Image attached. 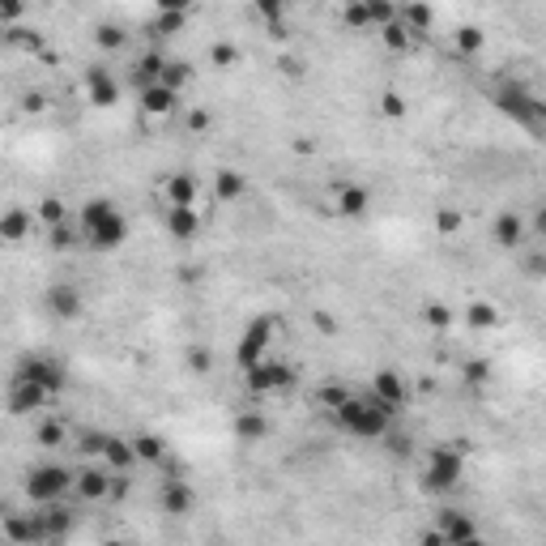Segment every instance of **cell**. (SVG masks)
Wrapping results in <instances>:
<instances>
[{
    "label": "cell",
    "instance_id": "1",
    "mask_svg": "<svg viewBox=\"0 0 546 546\" xmlns=\"http://www.w3.org/2000/svg\"><path fill=\"white\" fill-rule=\"evenodd\" d=\"M77 231H81V243H86L90 252H119L124 239H128V218L116 210V201L90 196V201L81 205Z\"/></svg>",
    "mask_w": 546,
    "mask_h": 546
},
{
    "label": "cell",
    "instance_id": "2",
    "mask_svg": "<svg viewBox=\"0 0 546 546\" xmlns=\"http://www.w3.org/2000/svg\"><path fill=\"white\" fill-rule=\"evenodd\" d=\"M329 414H333V423L346 431V435H355V440H384L388 423H393V410H384L372 393L367 397H346L342 405H333Z\"/></svg>",
    "mask_w": 546,
    "mask_h": 546
},
{
    "label": "cell",
    "instance_id": "3",
    "mask_svg": "<svg viewBox=\"0 0 546 546\" xmlns=\"http://www.w3.org/2000/svg\"><path fill=\"white\" fill-rule=\"evenodd\" d=\"M491 103H496L499 116L517 119V124H529V128L542 124V103H538V95L525 81H499L491 90Z\"/></svg>",
    "mask_w": 546,
    "mask_h": 546
},
{
    "label": "cell",
    "instance_id": "4",
    "mask_svg": "<svg viewBox=\"0 0 546 546\" xmlns=\"http://www.w3.org/2000/svg\"><path fill=\"white\" fill-rule=\"evenodd\" d=\"M26 499L30 504H56V499H65L73 491V470L69 465H56V461H48V465H35V470H26Z\"/></svg>",
    "mask_w": 546,
    "mask_h": 546
},
{
    "label": "cell",
    "instance_id": "5",
    "mask_svg": "<svg viewBox=\"0 0 546 546\" xmlns=\"http://www.w3.org/2000/svg\"><path fill=\"white\" fill-rule=\"evenodd\" d=\"M461 474H465V457H461V449H431L427 465H423V491L444 496V491H452V487L461 482Z\"/></svg>",
    "mask_w": 546,
    "mask_h": 546
},
{
    "label": "cell",
    "instance_id": "6",
    "mask_svg": "<svg viewBox=\"0 0 546 546\" xmlns=\"http://www.w3.org/2000/svg\"><path fill=\"white\" fill-rule=\"evenodd\" d=\"M243 384H248V393H257V397H265V393H282V388L295 384V367L282 363V358L265 355L261 363L243 367Z\"/></svg>",
    "mask_w": 546,
    "mask_h": 546
},
{
    "label": "cell",
    "instance_id": "7",
    "mask_svg": "<svg viewBox=\"0 0 546 546\" xmlns=\"http://www.w3.org/2000/svg\"><path fill=\"white\" fill-rule=\"evenodd\" d=\"M13 381H30V384H39V388H48L51 397H56V393H65L69 372L48 355H26V358H18V367H13Z\"/></svg>",
    "mask_w": 546,
    "mask_h": 546
},
{
    "label": "cell",
    "instance_id": "8",
    "mask_svg": "<svg viewBox=\"0 0 546 546\" xmlns=\"http://www.w3.org/2000/svg\"><path fill=\"white\" fill-rule=\"evenodd\" d=\"M273 333H278V320L273 316H257L248 329L239 333L235 342V363L239 367H252V363H261L269 355V342H273Z\"/></svg>",
    "mask_w": 546,
    "mask_h": 546
},
{
    "label": "cell",
    "instance_id": "9",
    "mask_svg": "<svg viewBox=\"0 0 546 546\" xmlns=\"http://www.w3.org/2000/svg\"><path fill=\"white\" fill-rule=\"evenodd\" d=\"M73 491L86 499V504H107V499H112V470H107L103 461L73 470Z\"/></svg>",
    "mask_w": 546,
    "mask_h": 546
},
{
    "label": "cell",
    "instance_id": "10",
    "mask_svg": "<svg viewBox=\"0 0 546 546\" xmlns=\"http://www.w3.org/2000/svg\"><path fill=\"white\" fill-rule=\"evenodd\" d=\"M51 402L48 388H39V384L30 381H13L9 376V393H4V410L13 414V419H26V414H35V410H43Z\"/></svg>",
    "mask_w": 546,
    "mask_h": 546
},
{
    "label": "cell",
    "instance_id": "11",
    "mask_svg": "<svg viewBox=\"0 0 546 546\" xmlns=\"http://www.w3.org/2000/svg\"><path fill=\"white\" fill-rule=\"evenodd\" d=\"M43 308H48L56 320H77V316L86 311V299H81V290L73 282H51L48 295H43Z\"/></svg>",
    "mask_w": 546,
    "mask_h": 546
},
{
    "label": "cell",
    "instance_id": "12",
    "mask_svg": "<svg viewBox=\"0 0 546 546\" xmlns=\"http://www.w3.org/2000/svg\"><path fill=\"white\" fill-rule=\"evenodd\" d=\"M372 397L384 405V410H402L405 405V397H410V388H405V381H402V372H393V367H384V372H376L372 376Z\"/></svg>",
    "mask_w": 546,
    "mask_h": 546
},
{
    "label": "cell",
    "instance_id": "13",
    "mask_svg": "<svg viewBox=\"0 0 546 546\" xmlns=\"http://www.w3.org/2000/svg\"><path fill=\"white\" fill-rule=\"evenodd\" d=\"M4 538H13V542H48L43 512H13V517H4Z\"/></svg>",
    "mask_w": 546,
    "mask_h": 546
},
{
    "label": "cell",
    "instance_id": "14",
    "mask_svg": "<svg viewBox=\"0 0 546 546\" xmlns=\"http://www.w3.org/2000/svg\"><path fill=\"white\" fill-rule=\"evenodd\" d=\"M163 227H166V235L171 239L188 243V239H196V231H201V214H196V205H166Z\"/></svg>",
    "mask_w": 546,
    "mask_h": 546
},
{
    "label": "cell",
    "instance_id": "15",
    "mask_svg": "<svg viewBox=\"0 0 546 546\" xmlns=\"http://www.w3.org/2000/svg\"><path fill=\"white\" fill-rule=\"evenodd\" d=\"M491 239H496V248H504V252H517L525 239H529V227H525V218L517 210H504L496 218V227H491Z\"/></svg>",
    "mask_w": 546,
    "mask_h": 546
},
{
    "label": "cell",
    "instance_id": "16",
    "mask_svg": "<svg viewBox=\"0 0 546 546\" xmlns=\"http://www.w3.org/2000/svg\"><path fill=\"white\" fill-rule=\"evenodd\" d=\"M435 529H440V538H444V546H470L478 542V525L465 517V512H440V521H435Z\"/></svg>",
    "mask_w": 546,
    "mask_h": 546
},
{
    "label": "cell",
    "instance_id": "17",
    "mask_svg": "<svg viewBox=\"0 0 546 546\" xmlns=\"http://www.w3.org/2000/svg\"><path fill=\"white\" fill-rule=\"evenodd\" d=\"M201 196V180L192 171H171L163 180V201L166 205H196Z\"/></svg>",
    "mask_w": 546,
    "mask_h": 546
},
{
    "label": "cell",
    "instance_id": "18",
    "mask_svg": "<svg viewBox=\"0 0 546 546\" xmlns=\"http://www.w3.org/2000/svg\"><path fill=\"white\" fill-rule=\"evenodd\" d=\"M86 98H90L95 107H116L119 103V81L103 69V65H98V69H86Z\"/></svg>",
    "mask_w": 546,
    "mask_h": 546
},
{
    "label": "cell",
    "instance_id": "19",
    "mask_svg": "<svg viewBox=\"0 0 546 546\" xmlns=\"http://www.w3.org/2000/svg\"><path fill=\"white\" fill-rule=\"evenodd\" d=\"M180 107V90H171V86H163V81H150V86H142V112L154 119L171 116Z\"/></svg>",
    "mask_w": 546,
    "mask_h": 546
},
{
    "label": "cell",
    "instance_id": "20",
    "mask_svg": "<svg viewBox=\"0 0 546 546\" xmlns=\"http://www.w3.org/2000/svg\"><path fill=\"white\" fill-rule=\"evenodd\" d=\"M30 231H35V214L26 205H9L0 214V243H22L30 239Z\"/></svg>",
    "mask_w": 546,
    "mask_h": 546
},
{
    "label": "cell",
    "instance_id": "21",
    "mask_svg": "<svg viewBox=\"0 0 546 546\" xmlns=\"http://www.w3.org/2000/svg\"><path fill=\"white\" fill-rule=\"evenodd\" d=\"M158 504H163V512L171 517H188L192 512V487L184 478H166L163 491H158Z\"/></svg>",
    "mask_w": 546,
    "mask_h": 546
},
{
    "label": "cell",
    "instance_id": "22",
    "mask_svg": "<svg viewBox=\"0 0 546 546\" xmlns=\"http://www.w3.org/2000/svg\"><path fill=\"white\" fill-rule=\"evenodd\" d=\"M103 465L112 470V474H124V470H133L137 465V452H133V440H119V435H107L103 440Z\"/></svg>",
    "mask_w": 546,
    "mask_h": 546
},
{
    "label": "cell",
    "instance_id": "23",
    "mask_svg": "<svg viewBox=\"0 0 546 546\" xmlns=\"http://www.w3.org/2000/svg\"><path fill=\"white\" fill-rule=\"evenodd\" d=\"M231 431H235L239 444H261L265 435H269V419H265L261 410H239Z\"/></svg>",
    "mask_w": 546,
    "mask_h": 546
},
{
    "label": "cell",
    "instance_id": "24",
    "mask_svg": "<svg viewBox=\"0 0 546 546\" xmlns=\"http://www.w3.org/2000/svg\"><path fill=\"white\" fill-rule=\"evenodd\" d=\"M367 210H372V192L363 184H342L337 188V214L342 218H363Z\"/></svg>",
    "mask_w": 546,
    "mask_h": 546
},
{
    "label": "cell",
    "instance_id": "25",
    "mask_svg": "<svg viewBox=\"0 0 546 546\" xmlns=\"http://www.w3.org/2000/svg\"><path fill=\"white\" fill-rule=\"evenodd\" d=\"M243 192H248V180H243L239 171H231V166L214 171V201L218 205H235Z\"/></svg>",
    "mask_w": 546,
    "mask_h": 546
},
{
    "label": "cell",
    "instance_id": "26",
    "mask_svg": "<svg viewBox=\"0 0 546 546\" xmlns=\"http://www.w3.org/2000/svg\"><path fill=\"white\" fill-rule=\"evenodd\" d=\"M397 18L410 26V35H414V39H419V35H427L431 22H435V13H431L427 0H405V4H397Z\"/></svg>",
    "mask_w": 546,
    "mask_h": 546
},
{
    "label": "cell",
    "instance_id": "27",
    "mask_svg": "<svg viewBox=\"0 0 546 546\" xmlns=\"http://www.w3.org/2000/svg\"><path fill=\"white\" fill-rule=\"evenodd\" d=\"M133 452H137V461H145V465H166V440L154 435V431L133 435Z\"/></svg>",
    "mask_w": 546,
    "mask_h": 546
},
{
    "label": "cell",
    "instance_id": "28",
    "mask_svg": "<svg viewBox=\"0 0 546 546\" xmlns=\"http://www.w3.org/2000/svg\"><path fill=\"white\" fill-rule=\"evenodd\" d=\"M163 65H166V56H163V51H145V56H137V60H133L128 77H133V81H137V90H142V86H150V81H158Z\"/></svg>",
    "mask_w": 546,
    "mask_h": 546
},
{
    "label": "cell",
    "instance_id": "29",
    "mask_svg": "<svg viewBox=\"0 0 546 546\" xmlns=\"http://www.w3.org/2000/svg\"><path fill=\"white\" fill-rule=\"evenodd\" d=\"M381 43L388 51H410L414 48V35H410V26H405L402 18H393V22L381 26Z\"/></svg>",
    "mask_w": 546,
    "mask_h": 546
},
{
    "label": "cell",
    "instance_id": "30",
    "mask_svg": "<svg viewBox=\"0 0 546 546\" xmlns=\"http://www.w3.org/2000/svg\"><path fill=\"white\" fill-rule=\"evenodd\" d=\"M43 525H48V542L51 538H65L73 529V512L60 508V499H56V504H43Z\"/></svg>",
    "mask_w": 546,
    "mask_h": 546
},
{
    "label": "cell",
    "instance_id": "31",
    "mask_svg": "<svg viewBox=\"0 0 546 546\" xmlns=\"http://www.w3.org/2000/svg\"><path fill=\"white\" fill-rule=\"evenodd\" d=\"M158 81H163V86H171V90H180V95H184V86H188V81H192V65H188V60H166V65H163V73H158Z\"/></svg>",
    "mask_w": 546,
    "mask_h": 546
},
{
    "label": "cell",
    "instance_id": "32",
    "mask_svg": "<svg viewBox=\"0 0 546 546\" xmlns=\"http://www.w3.org/2000/svg\"><path fill=\"white\" fill-rule=\"evenodd\" d=\"M124 39H128V35H124V26H116V22H98L95 26V43L103 51H119V48H124Z\"/></svg>",
    "mask_w": 546,
    "mask_h": 546
},
{
    "label": "cell",
    "instance_id": "33",
    "mask_svg": "<svg viewBox=\"0 0 546 546\" xmlns=\"http://www.w3.org/2000/svg\"><path fill=\"white\" fill-rule=\"evenodd\" d=\"M35 214H39V222H43V227H56V222H69V205H65L60 196H43Z\"/></svg>",
    "mask_w": 546,
    "mask_h": 546
},
{
    "label": "cell",
    "instance_id": "34",
    "mask_svg": "<svg viewBox=\"0 0 546 546\" xmlns=\"http://www.w3.org/2000/svg\"><path fill=\"white\" fill-rule=\"evenodd\" d=\"M48 243L56 248V252H69V248H77L81 243V231L77 227H69V222H56V227H48Z\"/></svg>",
    "mask_w": 546,
    "mask_h": 546
},
{
    "label": "cell",
    "instance_id": "35",
    "mask_svg": "<svg viewBox=\"0 0 546 546\" xmlns=\"http://www.w3.org/2000/svg\"><path fill=\"white\" fill-rule=\"evenodd\" d=\"M184 22H188V13H158L154 26H150V35H154V39H171V35L184 30Z\"/></svg>",
    "mask_w": 546,
    "mask_h": 546
},
{
    "label": "cell",
    "instance_id": "36",
    "mask_svg": "<svg viewBox=\"0 0 546 546\" xmlns=\"http://www.w3.org/2000/svg\"><path fill=\"white\" fill-rule=\"evenodd\" d=\"M342 26H346V30H372L367 4H363V0H346V4H342Z\"/></svg>",
    "mask_w": 546,
    "mask_h": 546
},
{
    "label": "cell",
    "instance_id": "37",
    "mask_svg": "<svg viewBox=\"0 0 546 546\" xmlns=\"http://www.w3.org/2000/svg\"><path fill=\"white\" fill-rule=\"evenodd\" d=\"M239 60H243V51L235 48V43H214V48H210V65H214V69H235Z\"/></svg>",
    "mask_w": 546,
    "mask_h": 546
},
{
    "label": "cell",
    "instance_id": "38",
    "mask_svg": "<svg viewBox=\"0 0 546 546\" xmlns=\"http://www.w3.org/2000/svg\"><path fill=\"white\" fill-rule=\"evenodd\" d=\"M35 444H43V449H60V444H69V427H65V423H43V427L35 431Z\"/></svg>",
    "mask_w": 546,
    "mask_h": 546
},
{
    "label": "cell",
    "instance_id": "39",
    "mask_svg": "<svg viewBox=\"0 0 546 546\" xmlns=\"http://www.w3.org/2000/svg\"><path fill=\"white\" fill-rule=\"evenodd\" d=\"M363 4H367V22L376 26V30L397 18V0H363Z\"/></svg>",
    "mask_w": 546,
    "mask_h": 546
},
{
    "label": "cell",
    "instance_id": "40",
    "mask_svg": "<svg viewBox=\"0 0 546 546\" xmlns=\"http://www.w3.org/2000/svg\"><path fill=\"white\" fill-rule=\"evenodd\" d=\"M465 320L474 325V329H491L499 320V311L491 308V304H470V311H465Z\"/></svg>",
    "mask_w": 546,
    "mask_h": 546
},
{
    "label": "cell",
    "instance_id": "41",
    "mask_svg": "<svg viewBox=\"0 0 546 546\" xmlns=\"http://www.w3.org/2000/svg\"><path fill=\"white\" fill-rule=\"evenodd\" d=\"M482 43H487V39H482V30H478V26H461V30H457V48L465 51V56L482 51Z\"/></svg>",
    "mask_w": 546,
    "mask_h": 546
},
{
    "label": "cell",
    "instance_id": "42",
    "mask_svg": "<svg viewBox=\"0 0 546 546\" xmlns=\"http://www.w3.org/2000/svg\"><path fill=\"white\" fill-rule=\"evenodd\" d=\"M210 367H214V355H210L205 346H192V350H188V372H192V376H205Z\"/></svg>",
    "mask_w": 546,
    "mask_h": 546
},
{
    "label": "cell",
    "instance_id": "43",
    "mask_svg": "<svg viewBox=\"0 0 546 546\" xmlns=\"http://www.w3.org/2000/svg\"><path fill=\"white\" fill-rule=\"evenodd\" d=\"M381 112L388 119H405V112H410V107H405V98L397 95V90H388V95H381Z\"/></svg>",
    "mask_w": 546,
    "mask_h": 546
},
{
    "label": "cell",
    "instance_id": "44",
    "mask_svg": "<svg viewBox=\"0 0 546 546\" xmlns=\"http://www.w3.org/2000/svg\"><path fill=\"white\" fill-rule=\"evenodd\" d=\"M423 320H427L431 329H449V325H452V311L444 308V304H427V308H423Z\"/></svg>",
    "mask_w": 546,
    "mask_h": 546
},
{
    "label": "cell",
    "instance_id": "45",
    "mask_svg": "<svg viewBox=\"0 0 546 546\" xmlns=\"http://www.w3.org/2000/svg\"><path fill=\"white\" fill-rule=\"evenodd\" d=\"M346 397H350V393H346L342 384H320V393H316V402L325 405V410H333V405H342V402H346Z\"/></svg>",
    "mask_w": 546,
    "mask_h": 546
},
{
    "label": "cell",
    "instance_id": "46",
    "mask_svg": "<svg viewBox=\"0 0 546 546\" xmlns=\"http://www.w3.org/2000/svg\"><path fill=\"white\" fill-rule=\"evenodd\" d=\"M457 227H461V214H457V210H440V214H435V231H440V235H452Z\"/></svg>",
    "mask_w": 546,
    "mask_h": 546
},
{
    "label": "cell",
    "instance_id": "47",
    "mask_svg": "<svg viewBox=\"0 0 546 546\" xmlns=\"http://www.w3.org/2000/svg\"><path fill=\"white\" fill-rule=\"evenodd\" d=\"M491 376V363L487 358H474V363H465V381L478 384V381H487Z\"/></svg>",
    "mask_w": 546,
    "mask_h": 546
},
{
    "label": "cell",
    "instance_id": "48",
    "mask_svg": "<svg viewBox=\"0 0 546 546\" xmlns=\"http://www.w3.org/2000/svg\"><path fill=\"white\" fill-rule=\"evenodd\" d=\"M26 13V0H0V22H18Z\"/></svg>",
    "mask_w": 546,
    "mask_h": 546
},
{
    "label": "cell",
    "instance_id": "49",
    "mask_svg": "<svg viewBox=\"0 0 546 546\" xmlns=\"http://www.w3.org/2000/svg\"><path fill=\"white\" fill-rule=\"evenodd\" d=\"M103 440H107L103 431H86V435H81V452H90V457H98V452H103Z\"/></svg>",
    "mask_w": 546,
    "mask_h": 546
},
{
    "label": "cell",
    "instance_id": "50",
    "mask_svg": "<svg viewBox=\"0 0 546 546\" xmlns=\"http://www.w3.org/2000/svg\"><path fill=\"white\" fill-rule=\"evenodd\" d=\"M257 9H261V18H269V22H278L286 9V0H257Z\"/></svg>",
    "mask_w": 546,
    "mask_h": 546
},
{
    "label": "cell",
    "instance_id": "51",
    "mask_svg": "<svg viewBox=\"0 0 546 546\" xmlns=\"http://www.w3.org/2000/svg\"><path fill=\"white\" fill-rule=\"evenodd\" d=\"M210 124H214V119H210V112H205V107H196V112H188V128H192V133H205Z\"/></svg>",
    "mask_w": 546,
    "mask_h": 546
},
{
    "label": "cell",
    "instance_id": "52",
    "mask_svg": "<svg viewBox=\"0 0 546 546\" xmlns=\"http://www.w3.org/2000/svg\"><path fill=\"white\" fill-rule=\"evenodd\" d=\"M158 13H192V0H154Z\"/></svg>",
    "mask_w": 546,
    "mask_h": 546
},
{
    "label": "cell",
    "instance_id": "53",
    "mask_svg": "<svg viewBox=\"0 0 546 546\" xmlns=\"http://www.w3.org/2000/svg\"><path fill=\"white\" fill-rule=\"evenodd\" d=\"M22 107H26V112H43L48 103H43V95L35 90V95H26V98H22Z\"/></svg>",
    "mask_w": 546,
    "mask_h": 546
}]
</instances>
